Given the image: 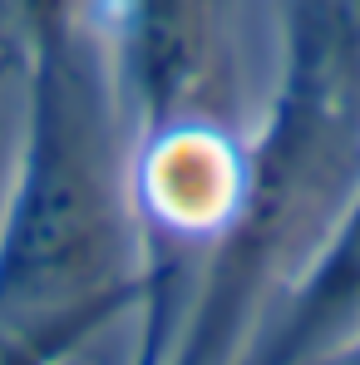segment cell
Wrapping results in <instances>:
<instances>
[{
  "instance_id": "cell-1",
  "label": "cell",
  "mask_w": 360,
  "mask_h": 365,
  "mask_svg": "<svg viewBox=\"0 0 360 365\" xmlns=\"http://www.w3.org/2000/svg\"><path fill=\"white\" fill-rule=\"evenodd\" d=\"M119 262L114 143L69 35L35 50L30 128L0 217V331H79Z\"/></svg>"
},
{
  "instance_id": "cell-2",
  "label": "cell",
  "mask_w": 360,
  "mask_h": 365,
  "mask_svg": "<svg viewBox=\"0 0 360 365\" xmlns=\"http://www.w3.org/2000/svg\"><path fill=\"white\" fill-rule=\"evenodd\" d=\"M351 341H360V187L321 237L311 272L297 282L277 341L267 351V365L326 361Z\"/></svg>"
},
{
  "instance_id": "cell-3",
  "label": "cell",
  "mask_w": 360,
  "mask_h": 365,
  "mask_svg": "<svg viewBox=\"0 0 360 365\" xmlns=\"http://www.w3.org/2000/svg\"><path fill=\"white\" fill-rule=\"evenodd\" d=\"M5 20L40 50V45H55L74 35V15H79V0H0Z\"/></svg>"
},
{
  "instance_id": "cell-4",
  "label": "cell",
  "mask_w": 360,
  "mask_h": 365,
  "mask_svg": "<svg viewBox=\"0 0 360 365\" xmlns=\"http://www.w3.org/2000/svg\"><path fill=\"white\" fill-rule=\"evenodd\" d=\"M336 25H341V50L351 64V84L360 99V0H336Z\"/></svg>"
}]
</instances>
